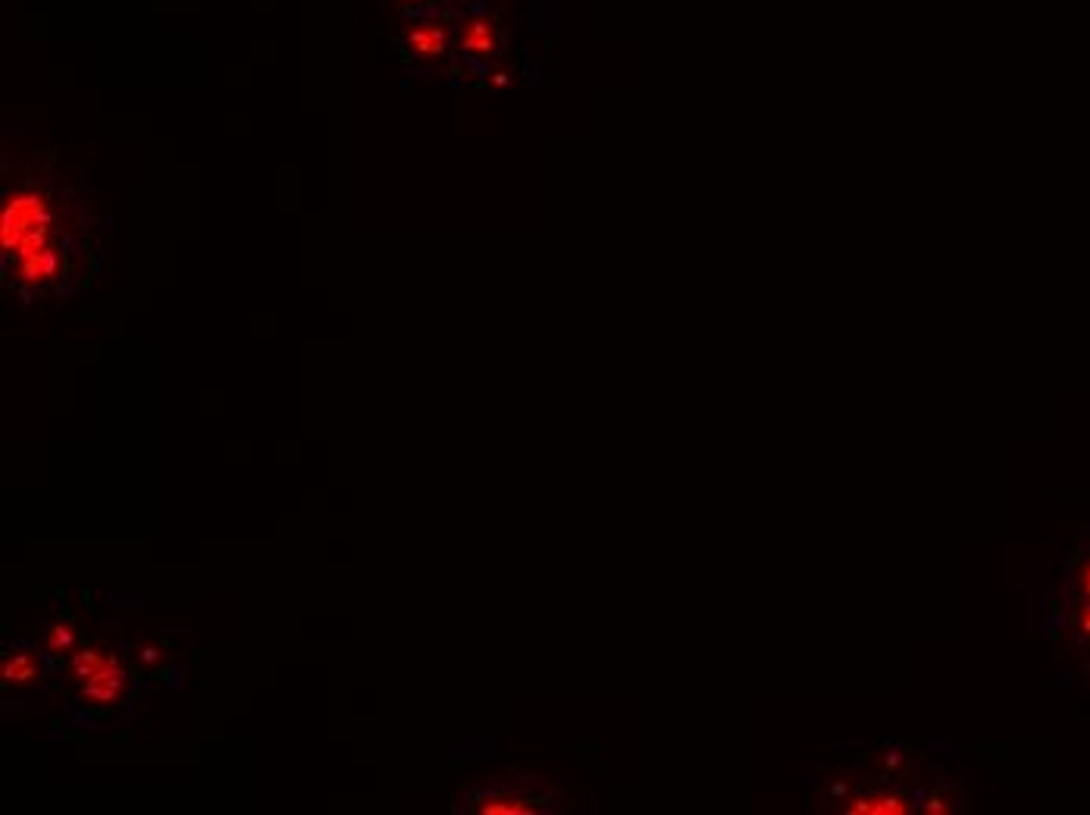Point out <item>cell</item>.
Segmentation results:
<instances>
[{"label":"cell","mask_w":1090,"mask_h":815,"mask_svg":"<svg viewBox=\"0 0 1090 815\" xmlns=\"http://www.w3.org/2000/svg\"><path fill=\"white\" fill-rule=\"evenodd\" d=\"M0 248L10 264L54 248V217L44 195L13 192L0 211Z\"/></svg>","instance_id":"obj_1"},{"label":"cell","mask_w":1090,"mask_h":815,"mask_svg":"<svg viewBox=\"0 0 1090 815\" xmlns=\"http://www.w3.org/2000/svg\"><path fill=\"white\" fill-rule=\"evenodd\" d=\"M69 674H73V681L88 706L110 709L126 700V690H129L126 668L120 665V659L110 656L104 649H94V646L79 649L76 656L69 659Z\"/></svg>","instance_id":"obj_2"},{"label":"cell","mask_w":1090,"mask_h":815,"mask_svg":"<svg viewBox=\"0 0 1090 815\" xmlns=\"http://www.w3.org/2000/svg\"><path fill=\"white\" fill-rule=\"evenodd\" d=\"M13 273L16 279L26 289H41L47 286L51 279H57L60 273V254H57V245L47 248V251H38V254H29V258H22L13 264Z\"/></svg>","instance_id":"obj_3"},{"label":"cell","mask_w":1090,"mask_h":815,"mask_svg":"<svg viewBox=\"0 0 1090 815\" xmlns=\"http://www.w3.org/2000/svg\"><path fill=\"white\" fill-rule=\"evenodd\" d=\"M4 687H32L44 678V662L32 649H16L4 659Z\"/></svg>","instance_id":"obj_4"},{"label":"cell","mask_w":1090,"mask_h":815,"mask_svg":"<svg viewBox=\"0 0 1090 815\" xmlns=\"http://www.w3.org/2000/svg\"><path fill=\"white\" fill-rule=\"evenodd\" d=\"M448 44V32L439 22H414L408 29V48L417 57H442Z\"/></svg>","instance_id":"obj_5"},{"label":"cell","mask_w":1090,"mask_h":815,"mask_svg":"<svg viewBox=\"0 0 1090 815\" xmlns=\"http://www.w3.org/2000/svg\"><path fill=\"white\" fill-rule=\"evenodd\" d=\"M461 48L477 54V57H492L495 48H499V35H495L489 19H467L461 26Z\"/></svg>","instance_id":"obj_6"},{"label":"cell","mask_w":1090,"mask_h":815,"mask_svg":"<svg viewBox=\"0 0 1090 815\" xmlns=\"http://www.w3.org/2000/svg\"><path fill=\"white\" fill-rule=\"evenodd\" d=\"M79 643V631L69 621H54L44 634V646L54 652V656H63V652H73Z\"/></svg>","instance_id":"obj_7"},{"label":"cell","mask_w":1090,"mask_h":815,"mask_svg":"<svg viewBox=\"0 0 1090 815\" xmlns=\"http://www.w3.org/2000/svg\"><path fill=\"white\" fill-rule=\"evenodd\" d=\"M909 806L899 797H862V800H849L846 812H862V815H896L906 812Z\"/></svg>","instance_id":"obj_8"},{"label":"cell","mask_w":1090,"mask_h":815,"mask_svg":"<svg viewBox=\"0 0 1090 815\" xmlns=\"http://www.w3.org/2000/svg\"><path fill=\"white\" fill-rule=\"evenodd\" d=\"M530 800L520 797H483L480 800V812L483 815H517V812H533V806H527Z\"/></svg>","instance_id":"obj_9"},{"label":"cell","mask_w":1090,"mask_h":815,"mask_svg":"<svg viewBox=\"0 0 1090 815\" xmlns=\"http://www.w3.org/2000/svg\"><path fill=\"white\" fill-rule=\"evenodd\" d=\"M1075 584H1078L1081 599H1090V555H1084V562L1078 565V571H1075Z\"/></svg>","instance_id":"obj_10"}]
</instances>
